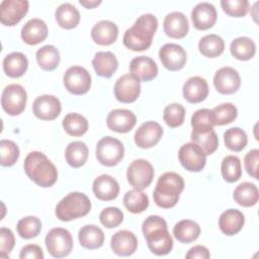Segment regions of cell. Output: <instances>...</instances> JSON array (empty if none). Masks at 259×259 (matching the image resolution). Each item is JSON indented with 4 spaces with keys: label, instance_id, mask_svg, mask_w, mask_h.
Here are the masks:
<instances>
[{
    "label": "cell",
    "instance_id": "36",
    "mask_svg": "<svg viewBox=\"0 0 259 259\" xmlns=\"http://www.w3.org/2000/svg\"><path fill=\"white\" fill-rule=\"evenodd\" d=\"M198 50L204 57L217 58L223 54L225 50V41L218 34H207L200 38L198 42Z\"/></svg>",
    "mask_w": 259,
    "mask_h": 259
},
{
    "label": "cell",
    "instance_id": "44",
    "mask_svg": "<svg viewBox=\"0 0 259 259\" xmlns=\"http://www.w3.org/2000/svg\"><path fill=\"white\" fill-rule=\"evenodd\" d=\"M16 230L18 235L23 239H32L41 231V222L38 218L28 215L18 221Z\"/></svg>",
    "mask_w": 259,
    "mask_h": 259
},
{
    "label": "cell",
    "instance_id": "3",
    "mask_svg": "<svg viewBox=\"0 0 259 259\" xmlns=\"http://www.w3.org/2000/svg\"><path fill=\"white\" fill-rule=\"evenodd\" d=\"M183 189V178L175 172H166L157 181L153 192L154 201L162 208H171L178 202L179 195Z\"/></svg>",
    "mask_w": 259,
    "mask_h": 259
},
{
    "label": "cell",
    "instance_id": "2",
    "mask_svg": "<svg viewBox=\"0 0 259 259\" xmlns=\"http://www.w3.org/2000/svg\"><path fill=\"white\" fill-rule=\"evenodd\" d=\"M23 167L27 177L40 187H51L58 179L56 166L41 152H30L24 159Z\"/></svg>",
    "mask_w": 259,
    "mask_h": 259
},
{
    "label": "cell",
    "instance_id": "25",
    "mask_svg": "<svg viewBox=\"0 0 259 259\" xmlns=\"http://www.w3.org/2000/svg\"><path fill=\"white\" fill-rule=\"evenodd\" d=\"M48 36V26L46 22L39 18L28 20L21 29L22 40L30 46H35L44 41Z\"/></svg>",
    "mask_w": 259,
    "mask_h": 259
},
{
    "label": "cell",
    "instance_id": "21",
    "mask_svg": "<svg viewBox=\"0 0 259 259\" xmlns=\"http://www.w3.org/2000/svg\"><path fill=\"white\" fill-rule=\"evenodd\" d=\"M130 72L140 82L153 80L158 74V66L153 59L145 56L134 58L130 63Z\"/></svg>",
    "mask_w": 259,
    "mask_h": 259
},
{
    "label": "cell",
    "instance_id": "17",
    "mask_svg": "<svg viewBox=\"0 0 259 259\" xmlns=\"http://www.w3.org/2000/svg\"><path fill=\"white\" fill-rule=\"evenodd\" d=\"M163 135L162 126L156 121H146L137 130L135 143L139 148L149 149L156 146Z\"/></svg>",
    "mask_w": 259,
    "mask_h": 259
},
{
    "label": "cell",
    "instance_id": "47",
    "mask_svg": "<svg viewBox=\"0 0 259 259\" xmlns=\"http://www.w3.org/2000/svg\"><path fill=\"white\" fill-rule=\"evenodd\" d=\"M0 155L1 165L4 167H10L18 160L19 148L10 140H2L0 142Z\"/></svg>",
    "mask_w": 259,
    "mask_h": 259
},
{
    "label": "cell",
    "instance_id": "7",
    "mask_svg": "<svg viewBox=\"0 0 259 259\" xmlns=\"http://www.w3.org/2000/svg\"><path fill=\"white\" fill-rule=\"evenodd\" d=\"M27 94L19 84H9L2 92L1 105L3 110L12 116L20 114L26 105Z\"/></svg>",
    "mask_w": 259,
    "mask_h": 259
},
{
    "label": "cell",
    "instance_id": "20",
    "mask_svg": "<svg viewBox=\"0 0 259 259\" xmlns=\"http://www.w3.org/2000/svg\"><path fill=\"white\" fill-rule=\"evenodd\" d=\"M110 246L113 253L116 255L131 256L138 248V239L133 232L121 230L111 237Z\"/></svg>",
    "mask_w": 259,
    "mask_h": 259
},
{
    "label": "cell",
    "instance_id": "45",
    "mask_svg": "<svg viewBox=\"0 0 259 259\" xmlns=\"http://www.w3.org/2000/svg\"><path fill=\"white\" fill-rule=\"evenodd\" d=\"M211 111L215 125H225L231 123L237 118L238 115L237 107L230 102L220 104L215 106Z\"/></svg>",
    "mask_w": 259,
    "mask_h": 259
},
{
    "label": "cell",
    "instance_id": "15",
    "mask_svg": "<svg viewBox=\"0 0 259 259\" xmlns=\"http://www.w3.org/2000/svg\"><path fill=\"white\" fill-rule=\"evenodd\" d=\"M62 110L60 100L54 95H40L32 104L33 114L41 120H53L57 118Z\"/></svg>",
    "mask_w": 259,
    "mask_h": 259
},
{
    "label": "cell",
    "instance_id": "43",
    "mask_svg": "<svg viewBox=\"0 0 259 259\" xmlns=\"http://www.w3.org/2000/svg\"><path fill=\"white\" fill-rule=\"evenodd\" d=\"M214 125V118L210 109H198L191 116L192 132H207L213 130Z\"/></svg>",
    "mask_w": 259,
    "mask_h": 259
},
{
    "label": "cell",
    "instance_id": "11",
    "mask_svg": "<svg viewBox=\"0 0 259 259\" xmlns=\"http://www.w3.org/2000/svg\"><path fill=\"white\" fill-rule=\"evenodd\" d=\"M29 3L26 0H4L0 4V20L5 26L17 24L27 13Z\"/></svg>",
    "mask_w": 259,
    "mask_h": 259
},
{
    "label": "cell",
    "instance_id": "5",
    "mask_svg": "<svg viewBox=\"0 0 259 259\" xmlns=\"http://www.w3.org/2000/svg\"><path fill=\"white\" fill-rule=\"evenodd\" d=\"M124 148L122 143L112 137L100 139L96 145V158L101 165L112 167L117 165L123 158Z\"/></svg>",
    "mask_w": 259,
    "mask_h": 259
},
{
    "label": "cell",
    "instance_id": "4",
    "mask_svg": "<svg viewBox=\"0 0 259 259\" xmlns=\"http://www.w3.org/2000/svg\"><path fill=\"white\" fill-rule=\"evenodd\" d=\"M91 209L89 197L82 192H70L56 206V215L62 222L85 217Z\"/></svg>",
    "mask_w": 259,
    "mask_h": 259
},
{
    "label": "cell",
    "instance_id": "49",
    "mask_svg": "<svg viewBox=\"0 0 259 259\" xmlns=\"http://www.w3.org/2000/svg\"><path fill=\"white\" fill-rule=\"evenodd\" d=\"M100 223L107 229L118 227L123 221V213L118 207L108 206L100 212Z\"/></svg>",
    "mask_w": 259,
    "mask_h": 259
},
{
    "label": "cell",
    "instance_id": "6",
    "mask_svg": "<svg viewBox=\"0 0 259 259\" xmlns=\"http://www.w3.org/2000/svg\"><path fill=\"white\" fill-rule=\"evenodd\" d=\"M46 247L55 258L68 256L73 249V238L70 232L63 228H54L46 236Z\"/></svg>",
    "mask_w": 259,
    "mask_h": 259
},
{
    "label": "cell",
    "instance_id": "39",
    "mask_svg": "<svg viewBox=\"0 0 259 259\" xmlns=\"http://www.w3.org/2000/svg\"><path fill=\"white\" fill-rule=\"evenodd\" d=\"M123 205L132 213H141L149 206V198L139 189L128 190L123 196Z\"/></svg>",
    "mask_w": 259,
    "mask_h": 259
},
{
    "label": "cell",
    "instance_id": "14",
    "mask_svg": "<svg viewBox=\"0 0 259 259\" xmlns=\"http://www.w3.org/2000/svg\"><path fill=\"white\" fill-rule=\"evenodd\" d=\"M213 85L221 94H233L237 92L241 86V77L234 68L223 67L215 72Z\"/></svg>",
    "mask_w": 259,
    "mask_h": 259
},
{
    "label": "cell",
    "instance_id": "12",
    "mask_svg": "<svg viewBox=\"0 0 259 259\" xmlns=\"http://www.w3.org/2000/svg\"><path fill=\"white\" fill-rule=\"evenodd\" d=\"M141 93L140 81L132 74H125L117 79L114 84L115 98L122 103H132Z\"/></svg>",
    "mask_w": 259,
    "mask_h": 259
},
{
    "label": "cell",
    "instance_id": "54",
    "mask_svg": "<svg viewBox=\"0 0 259 259\" xmlns=\"http://www.w3.org/2000/svg\"><path fill=\"white\" fill-rule=\"evenodd\" d=\"M186 259H208L210 257V253L208 249L201 245H196L188 250V252L185 255Z\"/></svg>",
    "mask_w": 259,
    "mask_h": 259
},
{
    "label": "cell",
    "instance_id": "40",
    "mask_svg": "<svg viewBox=\"0 0 259 259\" xmlns=\"http://www.w3.org/2000/svg\"><path fill=\"white\" fill-rule=\"evenodd\" d=\"M62 125L65 132L72 137H81L88 130L87 119L77 112L68 113L63 118Z\"/></svg>",
    "mask_w": 259,
    "mask_h": 259
},
{
    "label": "cell",
    "instance_id": "32",
    "mask_svg": "<svg viewBox=\"0 0 259 259\" xmlns=\"http://www.w3.org/2000/svg\"><path fill=\"white\" fill-rule=\"evenodd\" d=\"M55 17L57 23L65 29L75 28L80 21V13L78 9L70 3L61 4L56 9Z\"/></svg>",
    "mask_w": 259,
    "mask_h": 259
},
{
    "label": "cell",
    "instance_id": "27",
    "mask_svg": "<svg viewBox=\"0 0 259 259\" xmlns=\"http://www.w3.org/2000/svg\"><path fill=\"white\" fill-rule=\"evenodd\" d=\"M245 224V217L243 212L236 208L225 210L219 219V227L222 233L227 236L238 234Z\"/></svg>",
    "mask_w": 259,
    "mask_h": 259
},
{
    "label": "cell",
    "instance_id": "42",
    "mask_svg": "<svg viewBox=\"0 0 259 259\" xmlns=\"http://www.w3.org/2000/svg\"><path fill=\"white\" fill-rule=\"evenodd\" d=\"M226 147L233 152H241L248 144L246 133L240 127H231L224 134Z\"/></svg>",
    "mask_w": 259,
    "mask_h": 259
},
{
    "label": "cell",
    "instance_id": "38",
    "mask_svg": "<svg viewBox=\"0 0 259 259\" xmlns=\"http://www.w3.org/2000/svg\"><path fill=\"white\" fill-rule=\"evenodd\" d=\"M190 139L205 155L213 154L219 147V138L213 130L207 132H192Z\"/></svg>",
    "mask_w": 259,
    "mask_h": 259
},
{
    "label": "cell",
    "instance_id": "33",
    "mask_svg": "<svg viewBox=\"0 0 259 259\" xmlns=\"http://www.w3.org/2000/svg\"><path fill=\"white\" fill-rule=\"evenodd\" d=\"M200 231L199 225L194 221L182 220L174 226L173 235L177 241L188 244L199 237Z\"/></svg>",
    "mask_w": 259,
    "mask_h": 259
},
{
    "label": "cell",
    "instance_id": "29",
    "mask_svg": "<svg viewBox=\"0 0 259 259\" xmlns=\"http://www.w3.org/2000/svg\"><path fill=\"white\" fill-rule=\"evenodd\" d=\"M78 239L82 247L89 250H94L103 245L104 233L95 225H86L79 230Z\"/></svg>",
    "mask_w": 259,
    "mask_h": 259
},
{
    "label": "cell",
    "instance_id": "55",
    "mask_svg": "<svg viewBox=\"0 0 259 259\" xmlns=\"http://www.w3.org/2000/svg\"><path fill=\"white\" fill-rule=\"evenodd\" d=\"M79 3L84 6L85 8H88V9H91V8H94L96 6H98L99 4H101V1L100 0H80Z\"/></svg>",
    "mask_w": 259,
    "mask_h": 259
},
{
    "label": "cell",
    "instance_id": "1",
    "mask_svg": "<svg viewBox=\"0 0 259 259\" xmlns=\"http://www.w3.org/2000/svg\"><path fill=\"white\" fill-rule=\"evenodd\" d=\"M158 28V20L151 13L141 15L134 25L124 32L122 42L134 52H143L150 48L154 34Z\"/></svg>",
    "mask_w": 259,
    "mask_h": 259
},
{
    "label": "cell",
    "instance_id": "24",
    "mask_svg": "<svg viewBox=\"0 0 259 259\" xmlns=\"http://www.w3.org/2000/svg\"><path fill=\"white\" fill-rule=\"evenodd\" d=\"M182 92L183 97L189 103H199L207 97L208 85L205 79L199 76H193L184 83Z\"/></svg>",
    "mask_w": 259,
    "mask_h": 259
},
{
    "label": "cell",
    "instance_id": "23",
    "mask_svg": "<svg viewBox=\"0 0 259 259\" xmlns=\"http://www.w3.org/2000/svg\"><path fill=\"white\" fill-rule=\"evenodd\" d=\"M164 32L172 38H183L189 29L187 17L179 11L167 14L163 22Z\"/></svg>",
    "mask_w": 259,
    "mask_h": 259
},
{
    "label": "cell",
    "instance_id": "9",
    "mask_svg": "<svg viewBox=\"0 0 259 259\" xmlns=\"http://www.w3.org/2000/svg\"><path fill=\"white\" fill-rule=\"evenodd\" d=\"M63 81L66 89L74 95L85 94L91 87V76L81 66H73L67 69Z\"/></svg>",
    "mask_w": 259,
    "mask_h": 259
},
{
    "label": "cell",
    "instance_id": "28",
    "mask_svg": "<svg viewBox=\"0 0 259 259\" xmlns=\"http://www.w3.org/2000/svg\"><path fill=\"white\" fill-rule=\"evenodd\" d=\"M95 73L104 78H110L118 67L116 57L111 52H97L92 60Z\"/></svg>",
    "mask_w": 259,
    "mask_h": 259
},
{
    "label": "cell",
    "instance_id": "35",
    "mask_svg": "<svg viewBox=\"0 0 259 259\" xmlns=\"http://www.w3.org/2000/svg\"><path fill=\"white\" fill-rule=\"evenodd\" d=\"M230 51L234 58L240 61H248L254 57L256 53V45L251 38L240 36L231 42Z\"/></svg>",
    "mask_w": 259,
    "mask_h": 259
},
{
    "label": "cell",
    "instance_id": "34",
    "mask_svg": "<svg viewBox=\"0 0 259 259\" xmlns=\"http://www.w3.org/2000/svg\"><path fill=\"white\" fill-rule=\"evenodd\" d=\"M89 150L84 142H71L65 151V158L67 163L73 168H80L88 159Z\"/></svg>",
    "mask_w": 259,
    "mask_h": 259
},
{
    "label": "cell",
    "instance_id": "41",
    "mask_svg": "<svg viewBox=\"0 0 259 259\" xmlns=\"http://www.w3.org/2000/svg\"><path fill=\"white\" fill-rule=\"evenodd\" d=\"M221 172L223 178L227 182L233 183L238 181L242 175L240 159L234 155L226 156L222 161Z\"/></svg>",
    "mask_w": 259,
    "mask_h": 259
},
{
    "label": "cell",
    "instance_id": "16",
    "mask_svg": "<svg viewBox=\"0 0 259 259\" xmlns=\"http://www.w3.org/2000/svg\"><path fill=\"white\" fill-rule=\"evenodd\" d=\"M150 251L157 256L169 254L173 248V239L167 228H159L145 235Z\"/></svg>",
    "mask_w": 259,
    "mask_h": 259
},
{
    "label": "cell",
    "instance_id": "48",
    "mask_svg": "<svg viewBox=\"0 0 259 259\" xmlns=\"http://www.w3.org/2000/svg\"><path fill=\"white\" fill-rule=\"evenodd\" d=\"M221 5L224 12L232 17H244L249 10L247 0H222Z\"/></svg>",
    "mask_w": 259,
    "mask_h": 259
},
{
    "label": "cell",
    "instance_id": "22",
    "mask_svg": "<svg viewBox=\"0 0 259 259\" xmlns=\"http://www.w3.org/2000/svg\"><path fill=\"white\" fill-rule=\"evenodd\" d=\"M92 190L98 199L109 201L117 197L119 193V185L112 176L102 174L94 179Z\"/></svg>",
    "mask_w": 259,
    "mask_h": 259
},
{
    "label": "cell",
    "instance_id": "53",
    "mask_svg": "<svg viewBox=\"0 0 259 259\" xmlns=\"http://www.w3.org/2000/svg\"><path fill=\"white\" fill-rule=\"evenodd\" d=\"M20 259H42L44 258V253L41 248L38 245L35 244H29L24 246L19 254Z\"/></svg>",
    "mask_w": 259,
    "mask_h": 259
},
{
    "label": "cell",
    "instance_id": "51",
    "mask_svg": "<svg viewBox=\"0 0 259 259\" xmlns=\"http://www.w3.org/2000/svg\"><path fill=\"white\" fill-rule=\"evenodd\" d=\"M258 162H259L258 149H253L246 154L244 159L245 169L247 173L255 179H258Z\"/></svg>",
    "mask_w": 259,
    "mask_h": 259
},
{
    "label": "cell",
    "instance_id": "19",
    "mask_svg": "<svg viewBox=\"0 0 259 259\" xmlns=\"http://www.w3.org/2000/svg\"><path fill=\"white\" fill-rule=\"evenodd\" d=\"M215 7L208 2L198 3L191 11V20L198 30H206L212 27L217 21Z\"/></svg>",
    "mask_w": 259,
    "mask_h": 259
},
{
    "label": "cell",
    "instance_id": "31",
    "mask_svg": "<svg viewBox=\"0 0 259 259\" xmlns=\"http://www.w3.org/2000/svg\"><path fill=\"white\" fill-rule=\"evenodd\" d=\"M233 197L239 205L250 207L258 202L259 191L255 184L251 182H242L235 188Z\"/></svg>",
    "mask_w": 259,
    "mask_h": 259
},
{
    "label": "cell",
    "instance_id": "13",
    "mask_svg": "<svg viewBox=\"0 0 259 259\" xmlns=\"http://www.w3.org/2000/svg\"><path fill=\"white\" fill-rule=\"evenodd\" d=\"M159 58L162 65L169 71L181 70L187 60L185 50L177 44H166L159 51Z\"/></svg>",
    "mask_w": 259,
    "mask_h": 259
},
{
    "label": "cell",
    "instance_id": "26",
    "mask_svg": "<svg viewBox=\"0 0 259 259\" xmlns=\"http://www.w3.org/2000/svg\"><path fill=\"white\" fill-rule=\"evenodd\" d=\"M118 36L117 25L110 20H100L94 24L91 29V37L95 44L100 46H109L113 44Z\"/></svg>",
    "mask_w": 259,
    "mask_h": 259
},
{
    "label": "cell",
    "instance_id": "52",
    "mask_svg": "<svg viewBox=\"0 0 259 259\" xmlns=\"http://www.w3.org/2000/svg\"><path fill=\"white\" fill-rule=\"evenodd\" d=\"M159 228H167L166 221L163 218L159 217V215H150V217H148L144 221L143 226H142L144 236L146 234H148L149 232H151L153 230H156V229H159Z\"/></svg>",
    "mask_w": 259,
    "mask_h": 259
},
{
    "label": "cell",
    "instance_id": "46",
    "mask_svg": "<svg viewBox=\"0 0 259 259\" xmlns=\"http://www.w3.org/2000/svg\"><path fill=\"white\" fill-rule=\"evenodd\" d=\"M163 118L168 126L178 127L184 122L185 108L179 103H171L164 108Z\"/></svg>",
    "mask_w": 259,
    "mask_h": 259
},
{
    "label": "cell",
    "instance_id": "50",
    "mask_svg": "<svg viewBox=\"0 0 259 259\" xmlns=\"http://www.w3.org/2000/svg\"><path fill=\"white\" fill-rule=\"evenodd\" d=\"M15 239L12 231L7 228L0 229V251L1 257L7 258L9 257V253L12 251L14 247Z\"/></svg>",
    "mask_w": 259,
    "mask_h": 259
},
{
    "label": "cell",
    "instance_id": "37",
    "mask_svg": "<svg viewBox=\"0 0 259 259\" xmlns=\"http://www.w3.org/2000/svg\"><path fill=\"white\" fill-rule=\"evenodd\" d=\"M38 66L45 71H54L60 64V53L54 46L47 45L36 51Z\"/></svg>",
    "mask_w": 259,
    "mask_h": 259
},
{
    "label": "cell",
    "instance_id": "10",
    "mask_svg": "<svg viewBox=\"0 0 259 259\" xmlns=\"http://www.w3.org/2000/svg\"><path fill=\"white\" fill-rule=\"evenodd\" d=\"M180 164L190 172L201 171L206 163V155L194 143H186L178 151Z\"/></svg>",
    "mask_w": 259,
    "mask_h": 259
},
{
    "label": "cell",
    "instance_id": "8",
    "mask_svg": "<svg viewBox=\"0 0 259 259\" xmlns=\"http://www.w3.org/2000/svg\"><path fill=\"white\" fill-rule=\"evenodd\" d=\"M154 167L150 162L144 159L133 161L126 170V178L128 183L139 190L147 188L154 178Z\"/></svg>",
    "mask_w": 259,
    "mask_h": 259
},
{
    "label": "cell",
    "instance_id": "18",
    "mask_svg": "<svg viewBox=\"0 0 259 259\" xmlns=\"http://www.w3.org/2000/svg\"><path fill=\"white\" fill-rule=\"evenodd\" d=\"M137 117L135 113L128 109H113L106 117V124L112 132L125 134L133 130L136 125Z\"/></svg>",
    "mask_w": 259,
    "mask_h": 259
},
{
    "label": "cell",
    "instance_id": "30",
    "mask_svg": "<svg viewBox=\"0 0 259 259\" xmlns=\"http://www.w3.org/2000/svg\"><path fill=\"white\" fill-rule=\"evenodd\" d=\"M28 67V60L22 53L13 52L3 60V71L11 78H18L24 75Z\"/></svg>",
    "mask_w": 259,
    "mask_h": 259
}]
</instances>
